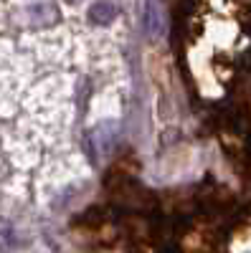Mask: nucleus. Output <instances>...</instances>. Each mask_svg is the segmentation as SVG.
<instances>
[{"mask_svg":"<svg viewBox=\"0 0 251 253\" xmlns=\"http://www.w3.org/2000/svg\"><path fill=\"white\" fill-rule=\"evenodd\" d=\"M142 26L148 31V36L157 38L165 31V15L160 0H145V10H142Z\"/></svg>","mask_w":251,"mask_h":253,"instance_id":"obj_1","label":"nucleus"},{"mask_svg":"<svg viewBox=\"0 0 251 253\" xmlns=\"http://www.w3.org/2000/svg\"><path fill=\"white\" fill-rule=\"evenodd\" d=\"M114 15H117V10L109 3H97L89 10V20H92V23H97V26H109L112 20H114Z\"/></svg>","mask_w":251,"mask_h":253,"instance_id":"obj_2","label":"nucleus"}]
</instances>
